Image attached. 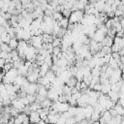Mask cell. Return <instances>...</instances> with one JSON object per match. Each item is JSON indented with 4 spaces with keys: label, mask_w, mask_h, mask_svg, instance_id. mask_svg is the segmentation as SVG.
<instances>
[{
    "label": "cell",
    "mask_w": 124,
    "mask_h": 124,
    "mask_svg": "<svg viewBox=\"0 0 124 124\" xmlns=\"http://www.w3.org/2000/svg\"><path fill=\"white\" fill-rule=\"evenodd\" d=\"M101 43H102L103 46H109V47H111V46L113 45V38L106 35V37L104 38V40Z\"/></svg>",
    "instance_id": "cell-3"
},
{
    "label": "cell",
    "mask_w": 124,
    "mask_h": 124,
    "mask_svg": "<svg viewBox=\"0 0 124 124\" xmlns=\"http://www.w3.org/2000/svg\"><path fill=\"white\" fill-rule=\"evenodd\" d=\"M110 86H111L110 83H105V84H102L101 93H103V94H108V93L111 90V89H110Z\"/></svg>",
    "instance_id": "cell-8"
},
{
    "label": "cell",
    "mask_w": 124,
    "mask_h": 124,
    "mask_svg": "<svg viewBox=\"0 0 124 124\" xmlns=\"http://www.w3.org/2000/svg\"><path fill=\"white\" fill-rule=\"evenodd\" d=\"M119 50H120V46H119V45L113 44V45L111 46V51H112V52H119Z\"/></svg>",
    "instance_id": "cell-17"
},
{
    "label": "cell",
    "mask_w": 124,
    "mask_h": 124,
    "mask_svg": "<svg viewBox=\"0 0 124 124\" xmlns=\"http://www.w3.org/2000/svg\"><path fill=\"white\" fill-rule=\"evenodd\" d=\"M98 122H99L100 124H107V121H106L102 116L100 117V119H99V121H98Z\"/></svg>",
    "instance_id": "cell-22"
},
{
    "label": "cell",
    "mask_w": 124,
    "mask_h": 124,
    "mask_svg": "<svg viewBox=\"0 0 124 124\" xmlns=\"http://www.w3.org/2000/svg\"><path fill=\"white\" fill-rule=\"evenodd\" d=\"M77 82H78V79L76 78V77H75V76H72V77H71L65 83H66V85H68L69 87L73 88V87H76Z\"/></svg>",
    "instance_id": "cell-5"
},
{
    "label": "cell",
    "mask_w": 124,
    "mask_h": 124,
    "mask_svg": "<svg viewBox=\"0 0 124 124\" xmlns=\"http://www.w3.org/2000/svg\"><path fill=\"white\" fill-rule=\"evenodd\" d=\"M102 1H103V2H105V3H106V2H107V1H108V0H102Z\"/></svg>",
    "instance_id": "cell-24"
},
{
    "label": "cell",
    "mask_w": 124,
    "mask_h": 124,
    "mask_svg": "<svg viewBox=\"0 0 124 124\" xmlns=\"http://www.w3.org/2000/svg\"><path fill=\"white\" fill-rule=\"evenodd\" d=\"M108 111L110 112V114H111L112 116H116V115L118 114V113H117V111H116V110H115L113 108H110V109H108Z\"/></svg>",
    "instance_id": "cell-21"
},
{
    "label": "cell",
    "mask_w": 124,
    "mask_h": 124,
    "mask_svg": "<svg viewBox=\"0 0 124 124\" xmlns=\"http://www.w3.org/2000/svg\"><path fill=\"white\" fill-rule=\"evenodd\" d=\"M101 116H102V117H103V118H104V119L107 121V123H108V121H109V120L112 118V115L110 114V112H109L108 110L104 111V112L102 113V115H101Z\"/></svg>",
    "instance_id": "cell-11"
},
{
    "label": "cell",
    "mask_w": 124,
    "mask_h": 124,
    "mask_svg": "<svg viewBox=\"0 0 124 124\" xmlns=\"http://www.w3.org/2000/svg\"><path fill=\"white\" fill-rule=\"evenodd\" d=\"M55 124H57V123H55Z\"/></svg>",
    "instance_id": "cell-27"
},
{
    "label": "cell",
    "mask_w": 124,
    "mask_h": 124,
    "mask_svg": "<svg viewBox=\"0 0 124 124\" xmlns=\"http://www.w3.org/2000/svg\"><path fill=\"white\" fill-rule=\"evenodd\" d=\"M38 91V84L37 83H30L27 89V94H32V95H36Z\"/></svg>",
    "instance_id": "cell-4"
},
{
    "label": "cell",
    "mask_w": 124,
    "mask_h": 124,
    "mask_svg": "<svg viewBox=\"0 0 124 124\" xmlns=\"http://www.w3.org/2000/svg\"><path fill=\"white\" fill-rule=\"evenodd\" d=\"M27 99L29 101V104H33L35 101H36V95H32V94H27Z\"/></svg>",
    "instance_id": "cell-16"
},
{
    "label": "cell",
    "mask_w": 124,
    "mask_h": 124,
    "mask_svg": "<svg viewBox=\"0 0 124 124\" xmlns=\"http://www.w3.org/2000/svg\"><path fill=\"white\" fill-rule=\"evenodd\" d=\"M121 120H122V122H121V123H124V115H122V117H121Z\"/></svg>",
    "instance_id": "cell-23"
},
{
    "label": "cell",
    "mask_w": 124,
    "mask_h": 124,
    "mask_svg": "<svg viewBox=\"0 0 124 124\" xmlns=\"http://www.w3.org/2000/svg\"><path fill=\"white\" fill-rule=\"evenodd\" d=\"M71 14H72V11H71V10L64 9V10L62 11V16H63V17L69 18V17H70V16H71Z\"/></svg>",
    "instance_id": "cell-14"
},
{
    "label": "cell",
    "mask_w": 124,
    "mask_h": 124,
    "mask_svg": "<svg viewBox=\"0 0 124 124\" xmlns=\"http://www.w3.org/2000/svg\"><path fill=\"white\" fill-rule=\"evenodd\" d=\"M41 117L38 111H31V113L29 114V122L30 124H38L41 121Z\"/></svg>",
    "instance_id": "cell-2"
},
{
    "label": "cell",
    "mask_w": 124,
    "mask_h": 124,
    "mask_svg": "<svg viewBox=\"0 0 124 124\" xmlns=\"http://www.w3.org/2000/svg\"><path fill=\"white\" fill-rule=\"evenodd\" d=\"M49 5H50V6H51V8L54 10V9L59 5V3H58V1H57V0H51V2L49 3Z\"/></svg>",
    "instance_id": "cell-18"
},
{
    "label": "cell",
    "mask_w": 124,
    "mask_h": 124,
    "mask_svg": "<svg viewBox=\"0 0 124 124\" xmlns=\"http://www.w3.org/2000/svg\"><path fill=\"white\" fill-rule=\"evenodd\" d=\"M0 124H3V123H0Z\"/></svg>",
    "instance_id": "cell-25"
},
{
    "label": "cell",
    "mask_w": 124,
    "mask_h": 124,
    "mask_svg": "<svg viewBox=\"0 0 124 124\" xmlns=\"http://www.w3.org/2000/svg\"><path fill=\"white\" fill-rule=\"evenodd\" d=\"M57 124H66V118H65V117H63V116H62V114H61V116H60V118H59V120H58Z\"/></svg>",
    "instance_id": "cell-20"
},
{
    "label": "cell",
    "mask_w": 124,
    "mask_h": 124,
    "mask_svg": "<svg viewBox=\"0 0 124 124\" xmlns=\"http://www.w3.org/2000/svg\"><path fill=\"white\" fill-rule=\"evenodd\" d=\"M52 46L55 47V46H61L62 45V39H59V38H54V40L52 41Z\"/></svg>",
    "instance_id": "cell-13"
},
{
    "label": "cell",
    "mask_w": 124,
    "mask_h": 124,
    "mask_svg": "<svg viewBox=\"0 0 124 124\" xmlns=\"http://www.w3.org/2000/svg\"><path fill=\"white\" fill-rule=\"evenodd\" d=\"M57 22H58V25H59L60 27L67 29V27H68V25H69V18L63 17V18H62L60 21H57Z\"/></svg>",
    "instance_id": "cell-7"
},
{
    "label": "cell",
    "mask_w": 124,
    "mask_h": 124,
    "mask_svg": "<svg viewBox=\"0 0 124 124\" xmlns=\"http://www.w3.org/2000/svg\"><path fill=\"white\" fill-rule=\"evenodd\" d=\"M118 103L124 108V93H122V94L120 95V98H119V100H118Z\"/></svg>",
    "instance_id": "cell-19"
},
{
    "label": "cell",
    "mask_w": 124,
    "mask_h": 124,
    "mask_svg": "<svg viewBox=\"0 0 124 124\" xmlns=\"http://www.w3.org/2000/svg\"><path fill=\"white\" fill-rule=\"evenodd\" d=\"M83 16H84L83 11L78 10V11L72 12V14H71V16L69 17V23H74V24L78 23V22H80L82 20Z\"/></svg>",
    "instance_id": "cell-1"
},
{
    "label": "cell",
    "mask_w": 124,
    "mask_h": 124,
    "mask_svg": "<svg viewBox=\"0 0 124 124\" xmlns=\"http://www.w3.org/2000/svg\"><path fill=\"white\" fill-rule=\"evenodd\" d=\"M120 1H122V0H120Z\"/></svg>",
    "instance_id": "cell-26"
},
{
    "label": "cell",
    "mask_w": 124,
    "mask_h": 124,
    "mask_svg": "<svg viewBox=\"0 0 124 124\" xmlns=\"http://www.w3.org/2000/svg\"><path fill=\"white\" fill-rule=\"evenodd\" d=\"M100 117H101V113L98 112V111H96V110H93V113H92L90 119H91L93 122H97V121H99Z\"/></svg>",
    "instance_id": "cell-9"
},
{
    "label": "cell",
    "mask_w": 124,
    "mask_h": 124,
    "mask_svg": "<svg viewBox=\"0 0 124 124\" xmlns=\"http://www.w3.org/2000/svg\"><path fill=\"white\" fill-rule=\"evenodd\" d=\"M52 18H53V20H54V21H60V20L63 18L62 13L53 12V14H52Z\"/></svg>",
    "instance_id": "cell-10"
},
{
    "label": "cell",
    "mask_w": 124,
    "mask_h": 124,
    "mask_svg": "<svg viewBox=\"0 0 124 124\" xmlns=\"http://www.w3.org/2000/svg\"><path fill=\"white\" fill-rule=\"evenodd\" d=\"M9 46L11 47V49H16L17 48V46H18V40L16 38H12L11 41L9 42Z\"/></svg>",
    "instance_id": "cell-6"
},
{
    "label": "cell",
    "mask_w": 124,
    "mask_h": 124,
    "mask_svg": "<svg viewBox=\"0 0 124 124\" xmlns=\"http://www.w3.org/2000/svg\"><path fill=\"white\" fill-rule=\"evenodd\" d=\"M77 119L75 116H72V117H69L66 119V124H77Z\"/></svg>",
    "instance_id": "cell-15"
},
{
    "label": "cell",
    "mask_w": 124,
    "mask_h": 124,
    "mask_svg": "<svg viewBox=\"0 0 124 124\" xmlns=\"http://www.w3.org/2000/svg\"><path fill=\"white\" fill-rule=\"evenodd\" d=\"M0 47H1L2 51H5V52H9V53L12 51V49H11V47L9 46V45H8V44L2 43V44L0 45Z\"/></svg>",
    "instance_id": "cell-12"
}]
</instances>
